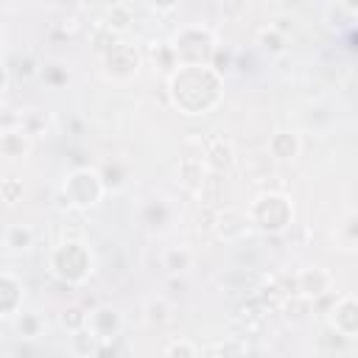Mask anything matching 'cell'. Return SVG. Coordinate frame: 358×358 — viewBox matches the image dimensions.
Wrapping results in <instances>:
<instances>
[{
    "label": "cell",
    "mask_w": 358,
    "mask_h": 358,
    "mask_svg": "<svg viewBox=\"0 0 358 358\" xmlns=\"http://www.w3.org/2000/svg\"><path fill=\"white\" fill-rule=\"evenodd\" d=\"M268 154L271 159L277 162H291L302 154V137L291 129H277L271 137H268Z\"/></svg>",
    "instance_id": "7c38bea8"
},
{
    "label": "cell",
    "mask_w": 358,
    "mask_h": 358,
    "mask_svg": "<svg viewBox=\"0 0 358 358\" xmlns=\"http://www.w3.org/2000/svg\"><path fill=\"white\" fill-rule=\"evenodd\" d=\"M98 350H101V341L90 327H81V330L70 333V355L73 358H92Z\"/></svg>",
    "instance_id": "2e32d148"
},
{
    "label": "cell",
    "mask_w": 358,
    "mask_h": 358,
    "mask_svg": "<svg viewBox=\"0 0 358 358\" xmlns=\"http://www.w3.org/2000/svg\"><path fill=\"white\" fill-rule=\"evenodd\" d=\"M171 316H173V305H171L165 296H151V299H145L143 319H145L151 327H162V324H168Z\"/></svg>",
    "instance_id": "e0dca14e"
},
{
    "label": "cell",
    "mask_w": 358,
    "mask_h": 358,
    "mask_svg": "<svg viewBox=\"0 0 358 358\" xmlns=\"http://www.w3.org/2000/svg\"><path fill=\"white\" fill-rule=\"evenodd\" d=\"M103 190H106V185H103L101 173L92 171V168H76V171H70L64 176V185H62V193H64L67 204L70 207H81V210L98 204L101 196H103Z\"/></svg>",
    "instance_id": "277c9868"
},
{
    "label": "cell",
    "mask_w": 358,
    "mask_h": 358,
    "mask_svg": "<svg viewBox=\"0 0 358 358\" xmlns=\"http://www.w3.org/2000/svg\"><path fill=\"white\" fill-rule=\"evenodd\" d=\"M22 280L14 271H3L0 274V316L3 319H14L22 310Z\"/></svg>",
    "instance_id": "30bf717a"
},
{
    "label": "cell",
    "mask_w": 358,
    "mask_h": 358,
    "mask_svg": "<svg viewBox=\"0 0 358 358\" xmlns=\"http://www.w3.org/2000/svg\"><path fill=\"white\" fill-rule=\"evenodd\" d=\"M162 266H165L171 274H185V271L193 266V252L185 249V246H171V249H165V255H162Z\"/></svg>",
    "instance_id": "d6986e66"
},
{
    "label": "cell",
    "mask_w": 358,
    "mask_h": 358,
    "mask_svg": "<svg viewBox=\"0 0 358 358\" xmlns=\"http://www.w3.org/2000/svg\"><path fill=\"white\" fill-rule=\"evenodd\" d=\"M255 45L268 53V56H282L288 50V36L277 28V25H263L257 34H255Z\"/></svg>",
    "instance_id": "5bb4252c"
},
{
    "label": "cell",
    "mask_w": 358,
    "mask_h": 358,
    "mask_svg": "<svg viewBox=\"0 0 358 358\" xmlns=\"http://www.w3.org/2000/svg\"><path fill=\"white\" fill-rule=\"evenodd\" d=\"M31 154V134L22 126H6L0 134V157L14 162V159H25Z\"/></svg>",
    "instance_id": "8fae6325"
},
{
    "label": "cell",
    "mask_w": 358,
    "mask_h": 358,
    "mask_svg": "<svg viewBox=\"0 0 358 358\" xmlns=\"http://www.w3.org/2000/svg\"><path fill=\"white\" fill-rule=\"evenodd\" d=\"M333 288V274L324 266H302L296 271V291L302 299H319Z\"/></svg>",
    "instance_id": "52a82bcc"
},
{
    "label": "cell",
    "mask_w": 358,
    "mask_h": 358,
    "mask_svg": "<svg viewBox=\"0 0 358 358\" xmlns=\"http://www.w3.org/2000/svg\"><path fill=\"white\" fill-rule=\"evenodd\" d=\"M11 322H14V330L20 338H39L45 333V319L39 313H22L20 310Z\"/></svg>",
    "instance_id": "ac0fdd59"
},
{
    "label": "cell",
    "mask_w": 358,
    "mask_h": 358,
    "mask_svg": "<svg viewBox=\"0 0 358 358\" xmlns=\"http://www.w3.org/2000/svg\"><path fill=\"white\" fill-rule=\"evenodd\" d=\"M165 358H199V347L190 338H176L165 347Z\"/></svg>",
    "instance_id": "44dd1931"
},
{
    "label": "cell",
    "mask_w": 358,
    "mask_h": 358,
    "mask_svg": "<svg viewBox=\"0 0 358 358\" xmlns=\"http://www.w3.org/2000/svg\"><path fill=\"white\" fill-rule=\"evenodd\" d=\"M0 196H3V204L14 207V204L22 199V182H20L17 176H6V179L0 182Z\"/></svg>",
    "instance_id": "7402d4cb"
},
{
    "label": "cell",
    "mask_w": 358,
    "mask_h": 358,
    "mask_svg": "<svg viewBox=\"0 0 358 358\" xmlns=\"http://www.w3.org/2000/svg\"><path fill=\"white\" fill-rule=\"evenodd\" d=\"M87 319H90V313L87 310H81V308H64L62 313H59V324L62 327H67V333H76V330H81V327H87Z\"/></svg>",
    "instance_id": "ffe728a7"
},
{
    "label": "cell",
    "mask_w": 358,
    "mask_h": 358,
    "mask_svg": "<svg viewBox=\"0 0 358 358\" xmlns=\"http://www.w3.org/2000/svg\"><path fill=\"white\" fill-rule=\"evenodd\" d=\"M87 327L98 336L101 344H112V341L120 336V330H123V316H120V310L112 308V305H98V308L90 310Z\"/></svg>",
    "instance_id": "8992f818"
},
{
    "label": "cell",
    "mask_w": 358,
    "mask_h": 358,
    "mask_svg": "<svg viewBox=\"0 0 358 358\" xmlns=\"http://www.w3.org/2000/svg\"><path fill=\"white\" fill-rule=\"evenodd\" d=\"M36 243V232L31 224H8L3 232V246L8 252H28Z\"/></svg>",
    "instance_id": "4fadbf2b"
},
{
    "label": "cell",
    "mask_w": 358,
    "mask_h": 358,
    "mask_svg": "<svg viewBox=\"0 0 358 358\" xmlns=\"http://www.w3.org/2000/svg\"><path fill=\"white\" fill-rule=\"evenodd\" d=\"M221 76L210 67V64H196V67H182L171 76V98L173 103L185 112V115H201V106H199V87H210L215 84Z\"/></svg>",
    "instance_id": "6da1fadb"
},
{
    "label": "cell",
    "mask_w": 358,
    "mask_h": 358,
    "mask_svg": "<svg viewBox=\"0 0 358 358\" xmlns=\"http://www.w3.org/2000/svg\"><path fill=\"white\" fill-rule=\"evenodd\" d=\"M330 327L344 336V338H355L358 336V296H341L327 316Z\"/></svg>",
    "instance_id": "9c48e42d"
},
{
    "label": "cell",
    "mask_w": 358,
    "mask_h": 358,
    "mask_svg": "<svg viewBox=\"0 0 358 358\" xmlns=\"http://www.w3.org/2000/svg\"><path fill=\"white\" fill-rule=\"evenodd\" d=\"M213 229L221 241L232 243V241H241L249 229H252V218H249V210H238V207H224L215 213V221H213Z\"/></svg>",
    "instance_id": "5b68a950"
},
{
    "label": "cell",
    "mask_w": 358,
    "mask_h": 358,
    "mask_svg": "<svg viewBox=\"0 0 358 358\" xmlns=\"http://www.w3.org/2000/svg\"><path fill=\"white\" fill-rule=\"evenodd\" d=\"M204 162H207L213 171H227V168H232V162H235V145H232L229 140H224V137L213 140L210 148H207V154H204Z\"/></svg>",
    "instance_id": "9a60e30c"
},
{
    "label": "cell",
    "mask_w": 358,
    "mask_h": 358,
    "mask_svg": "<svg viewBox=\"0 0 358 358\" xmlns=\"http://www.w3.org/2000/svg\"><path fill=\"white\" fill-rule=\"evenodd\" d=\"M140 67V56L131 45H112L103 56V73L112 78H131Z\"/></svg>",
    "instance_id": "ba28073f"
},
{
    "label": "cell",
    "mask_w": 358,
    "mask_h": 358,
    "mask_svg": "<svg viewBox=\"0 0 358 358\" xmlns=\"http://www.w3.org/2000/svg\"><path fill=\"white\" fill-rule=\"evenodd\" d=\"M249 218L252 227H257L260 232H282L294 221L291 199L285 193H263L249 207Z\"/></svg>",
    "instance_id": "3957f363"
},
{
    "label": "cell",
    "mask_w": 358,
    "mask_h": 358,
    "mask_svg": "<svg viewBox=\"0 0 358 358\" xmlns=\"http://www.w3.org/2000/svg\"><path fill=\"white\" fill-rule=\"evenodd\" d=\"M50 271L70 282L78 285L92 274V252L84 241H64L50 252Z\"/></svg>",
    "instance_id": "7a4b0ae2"
}]
</instances>
